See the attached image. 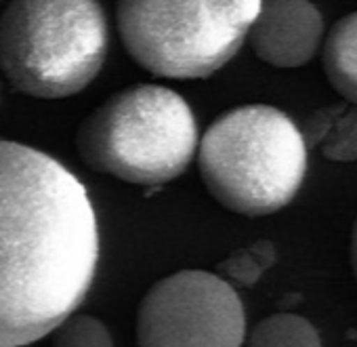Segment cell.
Masks as SVG:
<instances>
[{
	"mask_svg": "<svg viewBox=\"0 0 357 347\" xmlns=\"http://www.w3.org/2000/svg\"><path fill=\"white\" fill-rule=\"evenodd\" d=\"M97 261V217L78 177L0 139V347L55 332L89 293Z\"/></svg>",
	"mask_w": 357,
	"mask_h": 347,
	"instance_id": "1",
	"label": "cell"
},
{
	"mask_svg": "<svg viewBox=\"0 0 357 347\" xmlns=\"http://www.w3.org/2000/svg\"><path fill=\"white\" fill-rule=\"evenodd\" d=\"M200 175L229 211L261 217L286 207L307 170L303 131L278 108L240 105L221 114L200 141Z\"/></svg>",
	"mask_w": 357,
	"mask_h": 347,
	"instance_id": "2",
	"label": "cell"
},
{
	"mask_svg": "<svg viewBox=\"0 0 357 347\" xmlns=\"http://www.w3.org/2000/svg\"><path fill=\"white\" fill-rule=\"evenodd\" d=\"M198 124L168 87L132 84L107 97L76 133L80 158L97 172L135 186H164L190 166Z\"/></svg>",
	"mask_w": 357,
	"mask_h": 347,
	"instance_id": "3",
	"label": "cell"
},
{
	"mask_svg": "<svg viewBox=\"0 0 357 347\" xmlns=\"http://www.w3.org/2000/svg\"><path fill=\"white\" fill-rule=\"evenodd\" d=\"M107 40L99 0H13L0 15V70L20 93L70 97L95 80Z\"/></svg>",
	"mask_w": 357,
	"mask_h": 347,
	"instance_id": "4",
	"label": "cell"
},
{
	"mask_svg": "<svg viewBox=\"0 0 357 347\" xmlns=\"http://www.w3.org/2000/svg\"><path fill=\"white\" fill-rule=\"evenodd\" d=\"M263 0H118L126 53L153 76L208 78L242 49Z\"/></svg>",
	"mask_w": 357,
	"mask_h": 347,
	"instance_id": "5",
	"label": "cell"
},
{
	"mask_svg": "<svg viewBox=\"0 0 357 347\" xmlns=\"http://www.w3.org/2000/svg\"><path fill=\"white\" fill-rule=\"evenodd\" d=\"M244 307L219 276L183 270L155 282L137 311L139 347H242Z\"/></svg>",
	"mask_w": 357,
	"mask_h": 347,
	"instance_id": "6",
	"label": "cell"
},
{
	"mask_svg": "<svg viewBox=\"0 0 357 347\" xmlns=\"http://www.w3.org/2000/svg\"><path fill=\"white\" fill-rule=\"evenodd\" d=\"M248 38L261 61L301 68L321 45L324 17L311 0H265Z\"/></svg>",
	"mask_w": 357,
	"mask_h": 347,
	"instance_id": "7",
	"label": "cell"
},
{
	"mask_svg": "<svg viewBox=\"0 0 357 347\" xmlns=\"http://www.w3.org/2000/svg\"><path fill=\"white\" fill-rule=\"evenodd\" d=\"M321 61L332 89L357 105V11L332 26L324 40Z\"/></svg>",
	"mask_w": 357,
	"mask_h": 347,
	"instance_id": "8",
	"label": "cell"
},
{
	"mask_svg": "<svg viewBox=\"0 0 357 347\" xmlns=\"http://www.w3.org/2000/svg\"><path fill=\"white\" fill-rule=\"evenodd\" d=\"M248 347H321L317 330L301 316L275 313L250 332Z\"/></svg>",
	"mask_w": 357,
	"mask_h": 347,
	"instance_id": "9",
	"label": "cell"
},
{
	"mask_svg": "<svg viewBox=\"0 0 357 347\" xmlns=\"http://www.w3.org/2000/svg\"><path fill=\"white\" fill-rule=\"evenodd\" d=\"M275 261V246L269 240H257L250 246L234 251L225 261H221L219 272L242 286H252Z\"/></svg>",
	"mask_w": 357,
	"mask_h": 347,
	"instance_id": "10",
	"label": "cell"
},
{
	"mask_svg": "<svg viewBox=\"0 0 357 347\" xmlns=\"http://www.w3.org/2000/svg\"><path fill=\"white\" fill-rule=\"evenodd\" d=\"M321 154L334 162L357 160V105L340 108L328 135L319 143Z\"/></svg>",
	"mask_w": 357,
	"mask_h": 347,
	"instance_id": "11",
	"label": "cell"
},
{
	"mask_svg": "<svg viewBox=\"0 0 357 347\" xmlns=\"http://www.w3.org/2000/svg\"><path fill=\"white\" fill-rule=\"evenodd\" d=\"M53 347H114V343L103 322L93 316H74L55 330Z\"/></svg>",
	"mask_w": 357,
	"mask_h": 347,
	"instance_id": "12",
	"label": "cell"
},
{
	"mask_svg": "<svg viewBox=\"0 0 357 347\" xmlns=\"http://www.w3.org/2000/svg\"><path fill=\"white\" fill-rule=\"evenodd\" d=\"M342 103L338 105H328V108H321L317 112H313L307 122H305V128H303V137H305V143L307 147H319V143L324 141V137L328 135L334 118L338 116Z\"/></svg>",
	"mask_w": 357,
	"mask_h": 347,
	"instance_id": "13",
	"label": "cell"
},
{
	"mask_svg": "<svg viewBox=\"0 0 357 347\" xmlns=\"http://www.w3.org/2000/svg\"><path fill=\"white\" fill-rule=\"evenodd\" d=\"M351 265H353V274L357 280V219L353 226V236H351Z\"/></svg>",
	"mask_w": 357,
	"mask_h": 347,
	"instance_id": "14",
	"label": "cell"
}]
</instances>
